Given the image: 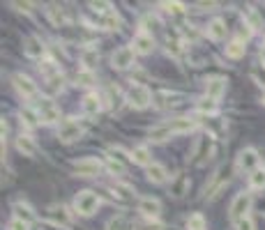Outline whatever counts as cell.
Segmentation results:
<instances>
[{
	"mask_svg": "<svg viewBox=\"0 0 265 230\" xmlns=\"http://www.w3.org/2000/svg\"><path fill=\"white\" fill-rule=\"evenodd\" d=\"M100 62V53H97V49H83V53H81V65H83V69H92V67Z\"/></svg>",
	"mask_w": 265,
	"mask_h": 230,
	"instance_id": "f546056e",
	"label": "cell"
},
{
	"mask_svg": "<svg viewBox=\"0 0 265 230\" xmlns=\"http://www.w3.org/2000/svg\"><path fill=\"white\" fill-rule=\"evenodd\" d=\"M134 55H136V51L131 46H120V49L111 55V65L115 69H129L134 65Z\"/></svg>",
	"mask_w": 265,
	"mask_h": 230,
	"instance_id": "9c48e42d",
	"label": "cell"
},
{
	"mask_svg": "<svg viewBox=\"0 0 265 230\" xmlns=\"http://www.w3.org/2000/svg\"><path fill=\"white\" fill-rule=\"evenodd\" d=\"M187 230H205V216L191 214L189 219H187Z\"/></svg>",
	"mask_w": 265,
	"mask_h": 230,
	"instance_id": "f35d334b",
	"label": "cell"
},
{
	"mask_svg": "<svg viewBox=\"0 0 265 230\" xmlns=\"http://www.w3.org/2000/svg\"><path fill=\"white\" fill-rule=\"evenodd\" d=\"M102 101H104V97H100L97 92H88V95L83 97V101H81V108H83L85 115H97L102 110Z\"/></svg>",
	"mask_w": 265,
	"mask_h": 230,
	"instance_id": "9a60e30c",
	"label": "cell"
},
{
	"mask_svg": "<svg viewBox=\"0 0 265 230\" xmlns=\"http://www.w3.org/2000/svg\"><path fill=\"white\" fill-rule=\"evenodd\" d=\"M111 191H113L115 198H120V200H131L134 198V189H131L129 184H113L111 186Z\"/></svg>",
	"mask_w": 265,
	"mask_h": 230,
	"instance_id": "d590c367",
	"label": "cell"
},
{
	"mask_svg": "<svg viewBox=\"0 0 265 230\" xmlns=\"http://www.w3.org/2000/svg\"><path fill=\"white\" fill-rule=\"evenodd\" d=\"M178 99H180V95H175V92H157L155 95V104L159 108H171L178 104Z\"/></svg>",
	"mask_w": 265,
	"mask_h": 230,
	"instance_id": "83f0119b",
	"label": "cell"
},
{
	"mask_svg": "<svg viewBox=\"0 0 265 230\" xmlns=\"http://www.w3.org/2000/svg\"><path fill=\"white\" fill-rule=\"evenodd\" d=\"M14 219H21V221H25V223H32L35 221V214H32V210H30V205H25V203H14Z\"/></svg>",
	"mask_w": 265,
	"mask_h": 230,
	"instance_id": "484cf974",
	"label": "cell"
},
{
	"mask_svg": "<svg viewBox=\"0 0 265 230\" xmlns=\"http://www.w3.org/2000/svg\"><path fill=\"white\" fill-rule=\"evenodd\" d=\"M102 207V198L95 191H79L74 198V210L81 216H92Z\"/></svg>",
	"mask_w": 265,
	"mask_h": 230,
	"instance_id": "6da1fadb",
	"label": "cell"
},
{
	"mask_svg": "<svg viewBox=\"0 0 265 230\" xmlns=\"http://www.w3.org/2000/svg\"><path fill=\"white\" fill-rule=\"evenodd\" d=\"M145 177H148L152 184H164V182L169 180V173H166V168L161 164H150L145 168Z\"/></svg>",
	"mask_w": 265,
	"mask_h": 230,
	"instance_id": "d6986e66",
	"label": "cell"
},
{
	"mask_svg": "<svg viewBox=\"0 0 265 230\" xmlns=\"http://www.w3.org/2000/svg\"><path fill=\"white\" fill-rule=\"evenodd\" d=\"M95 23H100V28H104V30H115V28L120 25V19L111 10V12H106V14H97Z\"/></svg>",
	"mask_w": 265,
	"mask_h": 230,
	"instance_id": "603a6c76",
	"label": "cell"
},
{
	"mask_svg": "<svg viewBox=\"0 0 265 230\" xmlns=\"http://www.w3.org/2000/svg\"><path fill=\"white\" fill-rule=\"evenodd\" d=\"M46 83H49V90H51V92L60 90V85H62V74H58V76H53V79H49Z\"/></svg>",
	"mask_w": 265,
	"mask_h": 230,
	"instance_id": "7dc6e473",
	"label": "cell"
},
{
	"mask_svg": "<svg viewBox=\"0 0 265 230\" xmlns=\"http://www.w3.org/2000/svg\"><path fill=\"white\" fill-rule=\"evenodd\" d=\"M106 104H109V108H113V110H118L120 108V104H122V97H120V90L118 88H106Z\"/></svg>",
	"mask_w": 265,
	"mask_h": 230,
	"instance_id": "836d02e7",
	"label": "cell"
},
{
	"mask_svg": "<svg viewBox=\"0 0 265 230\" xmlns=\"http://www.w3.org/2000/svg\"><path fill=\"white\" fill-rule=\"evenodd\" d=\"M35 110H37V115H40V122H46V125H53V122H58V118H60L58 106H55L53 99H49V97H40L35 104Z\"/></svg>",
	"mask_w": 265,
	"mask_h": 230,
	"instance_id": "3957f363",
	"label": "cell"
},
{
	"mask_svg": "<svg viewBox=\"0 0 265 230\" xmlns=\"http://www.w3.org/2000/svg\"><path fill=\"white\" fill-rule=\"evenodd\" d=\"M92 81H95V76H92L90 69H81L79 74H76V83L79 85H92Z\"/></svg>",
	"mask_w": 265,
	"mask_h": 230,
	"instance_id": "60d3db41",
	"label": "cell"
},
{
	"mask_svg": "<svg viewBox=\"0 0 265 230\" xmlns=\"http://www.w3.org/2000/svg\"><path fill=\"white\" fill-rule=\"evenodd\" d=\"M260 60H263V65H265V44H263V49H260Z\"/></svg>",
	"mask_w": 265,
	"mask_h": 230,
	"instance_id": "f907efd6",
	"label": "cell"
},
{
	"mask_svg": "<svg viewBox=\"0 0 265 230\" xmlns=\"http://www.w3.org/2000/svg\"><path fill=\"white\" fill-rule=\"evenodd\" d=\"M81 136H83V127H81L76 120H65L60 127H58V138H60L62 143H74V140H79Z\"/></svg>",
	"mask_w": 265,
	"mask_h": 230,
	"instance_id": "ba28073f",
	"label": "cell"
},
{
	"mask_svg": "<svg viewBox=\"0 0 265 230\" xmlns=\"http://www.w3.org/2000/svg\"><path fill=\"white\" fill-rule=\"evenodd\" d=\"M129 157H131V161H134V164H139V166H145V168H148V166L152 164L150 150H148V147H143V145L134 147V150L129 152Z\"/></svg>",
	"mask_w": 265,
	"mask_h": 230,
	"instance_id": "cb8c5ba5",
	"label": "cell"
},
{
	"mask_svg": "<svg viewBox=\"0 0 265 230\" xmlns=\"http://www.w3.org/2000/svg\"><path fill=\"white\" fill-rule=\"evenodd\" d=\"M148 136H150V140H155V143H164V140H169L171 136H173V131L169 129V125H159V127H152L150 131H148Z\"/></svg>",
	"mask_w": 265,
	"mask_h": 230,
	"instance_id": "4316f807",
	"label": "cell"
},
{
	"mask_svg": "<svg viewBox=\"0 0 265 230\" xmlns=\"http://www.w3.org/2000/svg\"><path fill=\"white\" fill-rule=\"evenodd\" d=\"M139 230H164V225L157 223V221H145V223L139 225Z\"/></svg>",
	"mask_w": 265,
	"mask_h": 230,
	"instance_id": "c3c4849f",
	"label": "cell"
},
{
	"mask_svg": "<svg viewBox=\"0 0 265 230\" xmlns=\"http://www.w3.org/2000/svg\"><path fill=\"white\" fill-rule=\"evenodd\" d=\"M46 14H49L51 23H53L55 28H62V25H67V23H70V19H67V12L62 10L60 5H49Z\"/></svg>",
	"mask_w": 265,
	"mask_h": 230,
	"instance_id": "ffe728a7",
	"label": "cell"
},
{
	"mask_svg": "<svg viewBox=\"0 0 265 230\" xmlns=\"http://www.w3.org/2000/svg\"><path fill=\"white\" fill-rule=\"evenodd\" d=\"M7 230H30V223H25V221H21V219H12Z\"/></svg>",
	"mask_w": 265,
	"mask_h": 230,
	"instance_id": "ee69618b",
	"label": "cell"
},
{
	"mask_svg": "<svg viewBox=\"0 0 265 230\" xmlns=\"http://www.w3.org/2000/svg\"><path fill=\"white\" fill-rule=\"evenodd\" d=\"M37 69H40V74L44 76L46 81L60 74V69H58V65H55V60H42L40 65H37Z\"/></svg>",
	"mask_w": 265,
	"mask_h": 230,
	"instance_id": "1f68e13d",
	"label": "cell"
},
{
	"mask_svg": "<svg viewBox=\"0 0 265 230\" xmlns=\"http://www.w3.org/2000/svg\"><path fill=\"white\" fill-rule=\"evenodd\" d=\"M263 104H265V95H263Z\"/></svg>",
	"mask_w": 265,
	"mask_h": 230,
	"instance_id": "816d5d0a",
	"label": "cell"
},
{
	"mask_svg": "<svg viewBox=\"0 0 265 230\" xmlns=\"http://www.w3.org/2000/svg\"><path fill=\"white\" fill-rule=\"evenodd\" d=\"M44 216H46V221H51V223L58 225V228H70V225H72V214L67 212L65 205H51V207H46Z\"/></svg>",
	"mask_w": 265,
	"mask_h": 230,
	"instance_id": "52a82bcc",
	"label": "cell"
},
{
	"mask_svg": "<svg viewBox=\"0 0 265 230\" xmlns=\"http://www.w3.org/2000/svg\"><path fill=\"white\" fill-rule=\"evenodd\" d=\"M21 125H23L25 129H35V127L40 125V115H37V110L32 108V106H23V108H21Z\"/></svg>",
	"mask_w": 265,
	"mask_h": 230,
	"instance_id": "7402d4cb",
	"label": "cell"
},
{
	"mask_svg": "<svg viewBox=\"0 0 265 230\" xmlns=\"http://www.w3.org/2000/svg\"><path fill=\"white\" fill-rule=\"evenodd\" d=\"M235 230H256L254 219H251V216H245V219H240L238 223H235Z\"/></svg>",
	"mask_w": 265,
	"mask_h": 230,
	"instance_id": "7bdbcfd3",
	"label": "cell"
},
{
	"mask_svg": "<svg viewBox=\"0 0 265 230\" xmlns=\"http://www.w3.org/2000/svg\"><path fill=\"white\" fill-rule=\"evenodd\" d=\"M139 212L145 219H157L161 214V203L157 198H141L139 200Z\"/></svg>",
	"mask_w": 265,
	"mask_h": 230,
	"instance_id": "5bb4252c",
	"label": "cell"
},
{
	"mask_svg": "<svg viewBox=\"0 0 265 230\" xmlns=\"http://www.w3.org/2000/svg\"><path fill=\"white\" fill-rule=\"evenodd\" d=\"M25 55L28 58H35V60H42L44 58V53H46V49H44V42L40 40V37H28L25 40Z\"/></svg>",
	"mask_w": 265,
	"mask_h": 230,
	"instance_id": "e0dca14e",
	"label": "cell"
},
{
	"mask_svg": "<svg viewBox=\"0 0 265 230\" xmlns=\"http://www.w3.org/2000/svg\"><path fill=\"white\" fill-rule=\"evenodd\" d=\"M16 150L23 152V157H35L37 155V143L30 138V136L21 134L19 138H16Z\"/></svg>",
	"mask_w": 265,
	"mask_h": 230,
	"instance_id": "44dd1931",
	"label": "cell"
},
{
	"mask_svg": "<svg viewBox=\"0 0 265 230\" xmlns=\"http://www.w3.org/2000/svg\"><path fill=\"white\" fill-rule=\"evenodd\" d=\"M249 186L254 191H263L265 189V168H258L256 173L249 175Z\"/></svg>",
	"mask_w": 265,
	"mask_h": 230,
	"instance_id": "e575fe53",
	"label": "cell"
},
{
	"mask_svg": "<svg viewBox=\"0 0 265 230\" xmlns=\"http://www.w3.org/2000/svg\"><path fill=\"white\" fill-rule=\"evenodd\" d=\"M12 7H16L19 12H30L32 10V3H12Z\"/></svg>",
	"mask_w": 265,
	"mask_h": 230,
	"instance_id": "681fc988",
	"label": "cell"
},
{
	"mask_svg": "<svg viewBox=\"0 0 265 230\" xmlns=\"http://www.w3.org/2000/svg\"><path fill=\"white\" fill-rule=\"evenodd\" d=\"M245 23L249 25L251 30H263V28H265V25H263V19L256 14L254 7H247V10H245Z\"/></svg>",
	"mask_w": 265,
	"mask_h": 230,
	"instance_id": "4dcf8cb0",
	"label": "cell"
},
{
	"mask_svg": "<svg viewBox=\"0 0 265 230\" xmlns=\"http://www.w3.org/2000/svg\"><path fill=\"white\" fill-rule=\"evenodd\" d=\"M102 168H104V166H102V161L95 159V157H83V159L74 161V170L79 173V175H83V177L97 175Z\"/></svg>",
	"mask_w": 265,
	"mask_h": 230,
	"instance_id": "30bf717a",
	"label": "cell"
},
{
	"mask_svg": "<svg viewBox=\"0 0 265 230\" xmlns=\"http://www.w3.org/2000/svg\"><path fill=\"white\" fill-rule=\"evenodd\" d=\"M166 51H169V55L178 58V55H182V51H185V44H182V40L173 37V40H166Z\"/></svg>",
	"mask_w": 265,
	"mask_h": 230,
	"instance_id": "74e56055",
	"label": "cell"
},
{
	"mask_svg": "<svg viewBox=\"0 0 265 230\" xmlns=\"http://www.w3.org/2000/svg\"><path fill=\"white\" fill-rule=\"evenodd\" d=\"M92 12H97V14H106V12H111L113 7H111V3H90Z\"/></svg>",
	"mask_w": 265,
	"mask_h": 230,
	"instance_id": "f6af8a7d",
	"label": "cell"
},
{
	"mask_svg": "<svg viewBox=\"0 0 265 230\" xmlns=\"http://www.w3.org/2000/svg\"><path fill=\"white\" fill-rule=\"evenodd\" d=\"M187 189H189V180H187V175H175L173 180H171V194H173L175 198L185 196Z\"/></svg>",
	"mask_w": 265,
	"mask_h": 230,
	"instance_id": "d4e9b609",
	"label": "cell"
},
{
	"mask_svg": "<svg viewBox=\"0 0 265 230\" xmlns=\"http://www.w3.org/2000/svg\"><path fill=\"white\" fill-rule=\"evenodd\" d=\"M12 81H14V88L19 90V95L23 97V99H35L37 97V85L25 74H14Z\"/></svg>",
	"mask_w": 265,
	"mask_h": 230,
	"instance_id": "8fae6325",
	"label": "cell"
},
{
	"mask_svg": "<svg viewBox=\"0 0 265 230\" xmlns=\"http://www.w3.org/2000/svg\"><path fill=\"white\" fill-rule=\"evenodd\" d=\"M106 168H109V173H113V175H125V164H120V161L115 159H109V164H106Z\"/></svg>",
	"mask_w": 265,
	"mask_h": 230,
	"instance_id": "b9f144b4",
	"label": "cell"
},
{
	"mask_svg": "<svg viewBox=\"0 0 265 230\" xmlns=\"http://www.w3.org/2000/svg\"><path fill=\"white\" fill-rule=\"evenodd\" d=\"M249 210H251V194H238L233 198V203H230V207H228V214H230V219L238 223L240 219H245V216H249Z\"/></svg>",
	"mask_w": 265,
	"mask_h": 230,
	"instance_id": "277c9868",
	"label": "cell"
},
{
	"mask_svg": "<svg viewBox=\"0 0 265 230\" xmlns=\"http://www.w3.org/2000/svg\"><path fill=\"white\" fill-rule=\"evenodd\" d=\"M215 155V138L208 134H203L198 140H196V145H194V164L201 166L205 164V161L210 159V157Z\"/></svg>",
	"mask_w": 265,
	"mask_h": 230,
	"instance_id": "5b68a950",
	"label": "cell"
},
{
	"mask_svg": "<svg viewBox=\"0 0 265 230\" xmlns=\"http://www.w3.org/2000/svg\"><path fill=\"white\" fill-rule=\"evenodd\" d=\"M106 230H134V225L125 219V216H113L106 223Z\"/></svg>",
	"mask_w": 265,
	"mask_h": 230,
	"instance_id": "8d00e7d4",
	"label": "cell"
},
{
	"mask_svg": "<svg viewBox=\"0 0 265 230\" xmlns=\"http://www.w3.org/2000/svg\"><path fill=\"white\" fill-rule=\"evenodd\" d=\"M166 125H169V129L173 131V136H175V134H189V131H194L198 122L191 120V118H175V120L166 122Z\"/></svg>",
	"mask_w": 265,
	"mask_h": 230,
	"instance_id": "2e32d148",
	"label": "cell"
},
{
	"mask_svg": "<svg viewBox=\"0 0 265 230\" xmlns=\"http://www.w3.org/2000/svg\"><path fill=\"white\" fill-rule=\"evenodd\" d=\"M141 28H143V32H148V35H152V32H157L161 28V21L157 19L155 14H145L143 21H141Z\"/></svg>",
	"mask_w": 265,
	"mask_h": 230,
	"instance_id": "d6a6232c",
	"label": "cell"
},
{
	"mask_svg": "<svg viewBox=\"0 0 265 230\" xmlns=\"http://www.w3.org/2000/svg\"><path fill=\"white\" fill-rule=\"evenodd\" d=\"M238 168L242 170V173H256V170L260 168V157L258 152L254 150V147H245V150L238 155Z\"/></svg>",
	"mask_w": 265,
	"mask_h": 230,
	"instance_id": "8992f818",
	"label": "cell"
},
{
	"mask_svg": "<svg viewBox=\"0 0 265 230\" xmlns=\"http://www.w3.org/2000/svg\"><path fill=\"white\" fill-rule=\"evenodd\" d=\"M245 51H247V46L240 40H233L230 44H226V55H228L230 60H240L242 55H245Z\"/></svg>",
	"mask_w": 265,
	"mask_h": 230,
	"instance_id": "f1b7e54d",
	"label": "cell"
},
{
	"mask_svg": "<svg viewBox=\"0 0 265 230\" xmlns=\"http://www.w3.org/2000/svg\"><path fill=\"white\" fill-rule=\"evenodd\" d=\"M226 32H228V28H226L224 19H212L210 23H208V37H210L212 42L226 40Z\"/></svg>",
	"mask_w": 265,
	"mask_h": 230,
	"instance_id": "ac0fdd59",
	"label": "cell"
},
{
	"mask_svg": "<svg viewBox=\"0 0 265 230\" xmlns=\"http://www.w3.org/2000/svg\"><path fill=\"white\" fill-rule=\"evenodd\" d=\"M131 49H134L136 53H141V55H150L152 51H155V37L141 30L139 35L134 37V42H131Z\"/></svg>",
	"mask_w": 265,
	"mask_h": 230,
	"instance_id": "7c38bea8",
	"label": "cell"
},
{
	"mask_svg": "<svg viewBox=\"0 0 265 230\" xmlns=\"http://www.w3.org/2000/svg\"><path fill=\"white\" fill-rule=\"evenodd\" d=\"M196 106H198V110H201V113H217V101H215V99H210V97H205V99H201Z\"/></svg>",
	"mask_w": 265,
	"mask_h": 230,
	"instance_id": "ab89813d",
	"label": "cell"
},
{
	"mask_svg": "<svg viewBox=\"0 0 265 230\" xmlns=\"http://www.w3.org/2000/svg\"><path fill=\"white\" fill-rule=\"evenodd\" d=\"M161 7H164L166 12H171V14H182V5L180 3H161Z\"/></svg>",
	"mask_w": 265,
	"mask_h": 230,
	"instance_id": "bcb514c9",
	"label": "cell"
},
{
	"mask_svg": "<svg viewBox=\"0 0 265 230\" xmlns=\"http://www.w3.org/2000/svg\"><path fill=\"white\" fill-rule=\"evenodd\" d=\"M226 92V79H221V76H212V79L205 81V95L210 97V99H221Z\"/></svg>",
	"mask_w": 265,
	"mask_h": 230,
	"instance_id": "4fadbf2b",
	"label": "cell"
},
{
	"mask_svg": "<svg viewBox=\"0 0 265 230\" xmlns=\"http://www.w3.org/2000/svg\"><path fill=\"white\" fill-rule=\"evenodd\" d=\"M125 99L129 101V106H134V108H148V106L155 101V97H152V92L145 88V85L141 83H131L129 90H127Z\"/></svg>",
	"mask_w": 265,
	"mask_h": 230,
	"instance_id": "7a4b0ae2",
	"label": "cell"
}]
</instances>
